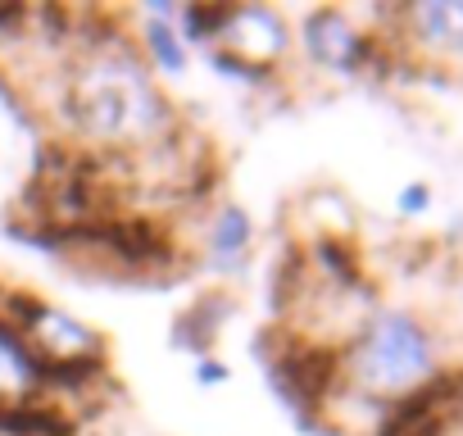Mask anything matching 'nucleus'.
<instances>
[{
    "mask_svg": "<svg viewBox=\"0 0 463 436\" xmlns=\"http://www.w3.org/2000/svg\"><path fill=\"white\" fill-rule=\"evenodd\" d=\"M24 341L33 346L37 359H96V355H109V341L91 323L73 318L69 309H60L51 300H46V309L37 314V323L28 327Z\"/></svg>",
    "mask_w": 463,
    "mask_h": 436,
    "instance_id": "0eeeda50",
    "label": "nucleus"
},
{
    "mask_svg": "<svg viewBox=\"0 0 463 436\" xmlns=\"http://www.w3.org/2000/svg\"><path fill=\"white\" fill-rule=\"evenodd\" d=\"M227 14H232V5H177V33H182L186 51L191 46L195 51H209L222 37Z\"/></svg>",
    "mask_w": 463,
    "mask_h": 436,
    "instance_id": "9b49d317",
    "label": "nucleus"
},
{
    "mask_svg": "<svg viewBox=\"0 0 463 436\" xmlns=\"http://www.w3.org/2000/svg\"><path fill=\"white\" fill-rule=\"evenodd\" d=\"M200 237H204V264H213L218 273H241L246 260H250V251H255V237H260V232H255V218H250L246 204L218 200V204L204 209Z\"/></svg>",
    "mask_w": 463,
    "mask_h": 436,
    "instance_id": "423d86ee",
    "label": "nucleus"
},
{
    "mask_svg": "<svg viewBox=\"0 0 463 436\" xmlns=\"http://www.w3.org/2000/svg\"><path fill=\"white\" fill-rule=\"evenodd\" d=\"M296 42H300V55L323 69V73H336V78H359V73H386L395 51L391 42H382L377 33H364L345 10L336 5H318L309 14H300L296 24Z\"/></svg>",
    "mask_w": 463,
    "mask_h": 436,
    "instance_id": "20e7f679",
    "label": "nucleus"
},
{
    "mask_svg": "<svg viewBox=\"0 0 463 436\" xmlns=\"http://www.w3.org/2000/svg\"><path fill=\"white\" fill-rule=\"evenodd\" d=\"M137 46H141V55H146V64H150V73H164V78H186V69H191V51H186V42H182V33H177V24H168V19H141V28H137Z\"/></svg>",
    "mask_w": 463,
    "mask_h": 436,
    "instance_id": "9d476101",
    "label": "nucleus"
},
{
    "mask_svg": "<svg viewBox=\"0 0 463 436\" xmlns=\"http://www.w3.org/2000/svg\"><path fill=\"white\" fill-rule=\"evenodd\" d=\"M232 314H237V300H232V291H222V287L191 296V305L173 318V350H186V355L204 359L213 350V341L222 336Z\"/></svg>",
    "mask_w": 463,
    "mask_h": 436,
    "instance_id": "6e6552de",
    "label": "nucleus"
},
{
    "mask_svg": "<svg viewBox=\"0 0 463 436\" xmlns=\"http://www.w3.org/2000/svg\"><path fill=\"white\" fill-rule=\"evenodd\" d=\"M213 46L255 64V69L282 73V64L291 55V24L278 5H232L227 28Z\"/></svg>",
    "mask_w": 463,
    "mask_h": 436,
    "instance_id": "39448f33",
    "label": "nucleus"
},
{
    "mask_svg": "<svg viewBox=\"0 0 463 436\" xmlns=\"http://www.w3.org/2000/svg\"><path fill=\"white\" fill-rule=\"evenodd\" d=\"M191 377H195V386H200V391H213V386H222V382L232 377V368H227V359H218V355H204V359H195Z\"/></svg>",
    "mask_w": 463,
    "mask_h": 436,
    "instance_id": "f8f14e48",
    "label": "nucleus"
},
{
    "mask_svg": "<svg viewBox=\"0 0 463 436\" xmlns=\"http://www.w3.org/2000/svg\"><path fill=\"white\" fill-rule=\"evenodd\" d=\"M250 350L264 359L269 386L278 391L287 413L305 431L323 427L332 400L345 386V346L332 336H314L296 323H269L250 341Z\"/></svg>",
    "mask_w": 463,
    "mask_h": 436,
    "instance_id": "f03ea898",
    "label": "nucleus"
},
{
    "mask_svg": "<svg viewBox=\"0 0 463 436\" xmlns=\"http://www.w3.org/2000/svg\"><path fill=\"white\" fill-rule=\"evenodd\" d=\"M400 28L422 51H436V55L463 51V5H413L400 14Z\"/></svg>",
    "mask_w": 463,
    "mask_h": 436,
    "instance_id": "1a4fd4ad",
    "label": "nucleus"
},
{
    "mask_svg": "<svg viewBox=\"0 0 463 436\" xmlns=\"http://www.w3.org/2000/svg\"><path fill=\"white\" fill-rule=\"evenodd\" d=\"M0 422H5V400H0Z\"/></svg>",
    "mask_w": 463,
    "mask_h": 436,
    "instance_id": "4468645a",
    "label": "nucleus"
},
{
    "mask_svg": "<svg viewBox=\"0 0 463 436\" xmlns=\"http://www.w3.org/2000/svg\"><path fill=\"white\" fill-rule=\"evenodd\" d=\"M427 200H431V195H427V186H422V182H413V186L400 195V213H422V209H427Z\"/></svg>",
    "mask_w": 463,
    "mask_h": 436,
    "instance_id": "ddd939ff",
    "label": "nucleus"
},
{
    "mask_svg": "<svg viewBox=\"0 0 463 436\" xmlns=\"http://www.w3.org/2000/svg\"><path fill=\"white\" fill-rule=\"evenodd\" d=\"M60 69L64 78H60L55 118L69 141L137 155L186 123L173 96L150 73L137 33H123L100 51L73 55Z\"/></svg>",
    "mask_w": 463,
    "mask_h": 436,
    "instance_id": "f257e3e1",
    "label": "nucleus"
},
{
    "mask_svg": "<svg viewBox=\"0 0 463 436\" xmlns=\"http://www.w3.org/2000/svg\"><path fill=\"white\" fill-rule=\"evenodd\" d=\"M436 373L431 332L409 309H373L345 341V386L391 404Z\"/></svg>",
    "mask_w": 463,
    "mask_h": 436,
    "instance_id": "7ed1b4c3",
    "label": "nucleus"
}]
</instances>
